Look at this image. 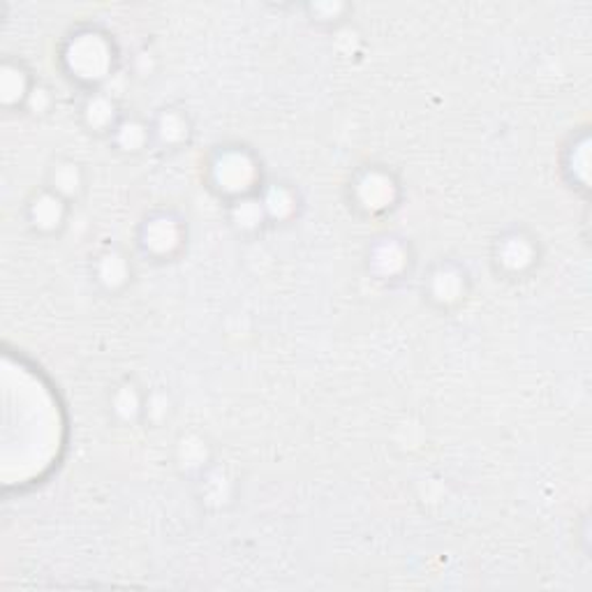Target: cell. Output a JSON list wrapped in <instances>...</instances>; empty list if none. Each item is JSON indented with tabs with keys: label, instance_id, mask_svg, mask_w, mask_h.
I'll return each instance as SVG.
<instances>
[{
	"label": "cell",
	"instance_id": "1",
	"mask_svg": "<svg viewBox=\"0 0 592 592\" xmlns=\"http://www.w3.org/2000/svg\"><path fill=\"white\" fill-rule=\"evenodd\" d=\"M209 184L227 201L255 195L262 188L255 153L245 146H220L209 161Z\"/></svg>",
	"mask_w": 592,
	"mask_h": 592
},
{
	"label": "cell",
	"instance_id": "2",
	"mask_svg": "<svg viewBox=\"0 0 592 592\" xmlns=\"http://www.w3.org/2000/svg\"><path fill=\"white\" fill-rule=\"evenodd\" d=\"M67 77L77 79L88 90L102 88L113 73V50L102 33L86 31L77 33L63 52Z\"/></svg>",
	"mask_w": 592,
	"mask_h": 592
},
{
	"label": "cell",
	"instance_id": "3",
	"mask_svg": "<svg viewBox=\"0 0 592 592\" xmlns=\"http://www.w3.org/2000/svg\"><path fill=\"white\" fill-rule=\"evenodd\" d=\"M186 243V224L174 211H153L144 218L136 245L155 262H169L178 257Z\"/></svg>",
	"mask_w": 592,
	"mask_h": 592
},
{
	"label": "cell",
	"instance_id": "4",
	"mask_svg": "<svg viewBox=\"0 0 592 592\" xmlns=\"http://www.w3.org/2000/svg\"><path fill=\"white\" fill-rule=\"evenodd\" d=\"M396 195H398V184L394 180V176L380 167L363 169L357 176L354 188H352L354 209L369 216L390 211L394 207Z\"/></svg>",
	"mask_w": 592,
	"mask_h": 592
},
{
	"label": "cell",
	"instance_id": "5",
	"mask_svg": "<svg viewBox=\"0 0 592 592\" xmlns=\"http://www.w3.org/2000/svg\"><path fill=\"white\" fill-rule=\"evenodd\" d=\"M539 262V245L537 241L523 230H512L495 241L493 250V264L505 276L516 278L526 276L528 271L535 268Z\"/></svg>",
	"mask_w": 592,
	"mask_h": 592
},
{
	"label": "cell",
	"instance_id": "6",
	"mask_svg": "<svg viewBox=\"0 0 592 592\" xmlns=\"http://www.w3.org/2000/svg\"><path fill=\"white\" fill-rule=\"evenodd\" d=\"M70 207L63 197L52 193L47 186L35 190L24 207V216L31 230L40 237H54L61 234L67 224V216H70Z\"/></svg>",
	"mask_w": 592,
	"mask_h": 592
},
{
	"label": "cell",
	"instance_id": "7",
	"mask_svg": "<svg viewBox=\"0 0 592 592\" xmlns=\"http://www.w3.org/2000/svg\"><path fill=\"white\" fill-rule=\"evenodd\" d=\"M426 299L442 310L457 308L465 302L468 273L457 262H440L430 268L428 281L424 283Z\"/></svg>",
	"mask_w": 592,
	"mask_h": 592
},
{
	"label": "cell",
	"instance_id": "8",
	"mask_svg": "<svg viewBox=\"0 0 592 592\" xmlns=\"http://www.w3.org/2000/svg\"><path fill=\"white\" fill-rule=\"evenodd\" d=\"M90 276L107 294H119L132 283L134 268L121 245H105L90 262Z\"/></svg>",
	"mask_w": 592,
	"mask_h": 592
},
{
	"label": "cell",
	"instance_id": "9",
	"mask_svg": "<svg viewBox=\"0 0 592 592\" xmlns=\"http://www.w3.org/2000/svg\"><path fill=\"white\" fill-rule=\"evenodd\" d=\"M151 123V146L161 151L184 149L193 136V123L184 109L163 107Z\"/></svg>",
	"mask_w": 592,
	"mask_h": 592
},
{
	"label": "cell",
	"instance_id": "10",
	"mask_svg": "<svg viewBox=\"0 0 592 592\" xmlns=\"http://www.w3.org/2000/svg\"><path fill=\"white\" fill-rule=\"evenodd\" d=\"M79 113L88 132L109 136L121 123L125 111H121L119 100L111 94H107L105 88H94V90H86V98L81 102Z\"/></svg>",
	"mask_w": 592,
	"mask_h": 592
},
{
	"label": "cell",
	"instance_id": "11",
	"mask_svg": "<svg viewBox=\"0 0 592 592\" xmlns=\"http://www.w3.org/2000/svg\"><path fill=\"white\" fill-rule=\"evenodd\" d=\"M44 186L52 193L63 197L67 204H75L84 197L88 188V174L81 163L73 161V157L58 155L52 161L47 169V178H44Z\"/></svg>",
	"mask_w": 592,
	"mask_h": 592
},
{
	"label": "cell",
	"instance_id": "12",
	"mask_svg": "<svg viewBox=\"0 0 592 592\" xmlns=\"http://www.w3.org/2000/svg\"><path fill=\"white\" fill-rule=\"evenodd\" d=\"M144 405H146V392L132 377L121 380L109 392L107 398L109 417L119 426H132L144 421Z\"/></svg>",
	"mask_w": 592,
	"mask_h": 592
},
{
	"label": "cell",
	"instance_id": "13",
	"mask_svg": "<svg viewBox=\"0 0 592 592\" xmlns=\"http://www.w3.org/2000/svg\"><path fill=\"white\" fill-rule=\"evenodd\" d=\"M409 266V248L396 237H382L369 248V271L382 281H396Z\"/></svg>",
	"mask_w": 592,
	"mask_h": 592
},
{
	"label": "cell",
	"instance_id": "14",
	"mask_svg": "<svg viewBox=\"0 0 592 592\" xmlns=\"http://www.w3.org/2000/svg\"><path fill=\"white\" fill-rule=\"evenodd\" d=\"M109 142L119 153L140 155L151 149V123L134 113H123L117 130L109 134Z\"/></svg>",
	"mask_w": 592,
	"mask_h": 592
},
{
	"label": "cell",
	"instance_id": "15",
	"mask_svg": "<svg viewBox=\"0 0 592 592\" xmlns=\"http://www.w3.org/2000/svg\"><path fill=\"white\" fill-rule=\"evenodd\" d=\"M213 463L211 445L197 432H186L176 442V465L188 476H199Z\"/></svg>",
	"mask_w": 592,
	"mask_h": 592
},
{
	"label": "cell",
	"instance_id": "16",
	"mask_svg": "<svg viewBox=\"0 0 592 592\" xmlns=\"http://www.w3.org/2000/svg\"><path fill=\"white\" fill-rule=\"evenodd\" d=\"M260 199L268 222H287L299 211V195L289 184H268L260 188Z\"/></svg>",
	"mask_w": 592,
	"mask_h": 592
},
{
	"label": "cell",
	"instance_id": "17",
	"mask_svg": "<svg viewBox=\"0 0 592 592\" xmlns=\"http://www.w3.org/2000/svg\"><path fill=\"white\" fill-rule=\"evenodd\" d=\"M35 79L21 63H12L10 58L3 63V105L24 109L29 102L31 90L35 88Z\"/></svg>",
	"mask_w": 592,
	"mask_h": 592
},
{
	"label": "cell",
	"instance_id": "18",
	"mask_svg": "<svg viewBox=\"0 0 592 592\" xmlns=\"http://www.w3.org/2000/svg\"><path fill=\"white\" fill-rule=\"evenodd\" d=\"M230 218H232V224L243 234L257 232L264 224H268L262 199H260V190L255 195L230 201Z\"/></svg>",
	"mask_w": 592,
	"mask_h": 592
},
{
	"label": "cell",
	"instance_id": "19",
	"mask_svg": "<svg viewBox=\"0 0 592 592\" xmlns=\"http://www.w3.org/2000/svg\"><path fill=\"white\" fill-rule=\"evenodd\" d=\"M24 109L35 113V117H37V113H50V109H52V90L37 81L35 88L31 90L29 102H26Z\"/></svg>",
	"mask_w": 592,
	"mask_h": 592
}]
</instances>
